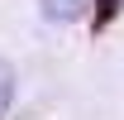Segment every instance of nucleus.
Listing matches in <instances>:
<instances>
[{"mask_svg": "<svg viewBox=\"0 0 124 120\" xmlns=\"http://www.w3.org/2000/svg\"><path fill=\"white\" fill-rule=\"evenodd\" d=\"M43 15L48 19H77L81 15V0H43Z\"/></svg>", "mask_w": 124, "mask_h": 120, "instance_id": "nucleus-1", "label": "nucleus"}, {"mask_svg": "<svg viewBox=\"0 0 124 120\" xmlns=\"http://www.w3.org/2000/svg\"><path fill=\"white\" fill-rule=\"evenodd\" d=\"M10 101H15V72H10V62H0V115L10 110Z\"/></svg>", "mask_w": 124, "mask_h": 120, "instance_id": "nucleus-2", "label": "nucleus"}, {"mask_svg": "<svg viewBox=\"0 0 124 120\" xmlns=\"http://www.w3.org/2000/svg\"><path fill=\"white\" fill-rule=\"evenodd\" d=\"M95 5H100V10H95V29H105V24L115 19V10H119L124 0H95Z\"/></svg>", "mask_w": 124, "mask_h": 120, "instance_id": "nucleus-3", "label": "nucleus"}]
</instances>
